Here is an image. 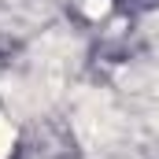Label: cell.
I'll use <instances>...</instances> for the list:
<instances>
[{"label":"cell","mask_w":159,"mask_h":159,"mask_svg":"<svg viewBox=\"0 0 159 159\" xmlns=\"http://www.w3.org/2000/svg\"><path fill=\"white\" fill-rule=\"evenodd\" d=\"M11 141H15V129L7 126V119H0V156H7V148H11Z\"/></svg>","instance_id":"2"},{"label":"cell","mask_w":159,"mask_h":159,"mask_svg":"<svg viewBox=\"0 0 159 159\" xmlns=\"http://www.w3.org/2000/svg\"><path fill=\"white\" fill-rule=\"evenodd\" d=\"M129 133V119L107 96H85L78 107V137L89 148H119Z\"/></svg>","instance_id":"1"}]
</instances>
